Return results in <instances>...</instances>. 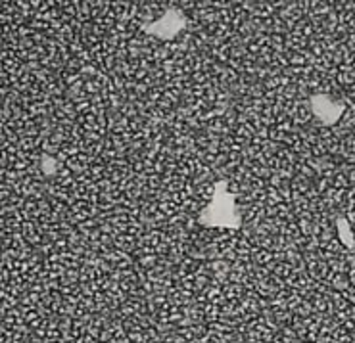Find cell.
<instances>
[{
  "label": "cell",
  "instance_id": "cell-2",
  "mask_svg": "<svg viewBox=\"0 0 355 343\" xmlns=\"http://www.w3.org/2000/svg\"><path fill=\"white\" fill-rule=\"evenodd\" d=\"M182 21H184V17H182V14H179V12H175V10H171V12H167L166 16L162 17V19H157L156 24L152 25V27H146V31H157L159 27H164L159 33H156L157 37H162V39H169V37H173L179 29H182Z\"/></svg>",
  "mask_w": 355,
  "mask_h": 343
},
{
  "label": "cell",
  "instance_id": "cell-3",
  "mask_svg": "<svg viewBox=\"0 0 355 343\" xmlns=\"http://www.w3.org/2000/svg\"><path fill=\"white\" fill-rule=\"evenodd\" d=\"M311 104H313V112L317 114V117H321L324 123L336 121L338 114L342 112V106H336L327 96H315Z\"/></svg>",
  "mask_w": 355,
  "mask_h": 343
},
{
  "label": "cell",
  "instance_id": "cell-1",
  "mask_svg": "<svg viewBox=\"0 0 355 343\" xmlns=\"http://www.w3.org/2000/svg\"><path fill=\"white\" fill-rule=\"evenodd\" d=\"M200 221L211 227H239V217L234 213L231 194H221L217 192L214 202L207 205Z\"/></svg>",
  "mask_w": 355,
  "mask_h": 343
}]
</instances>
